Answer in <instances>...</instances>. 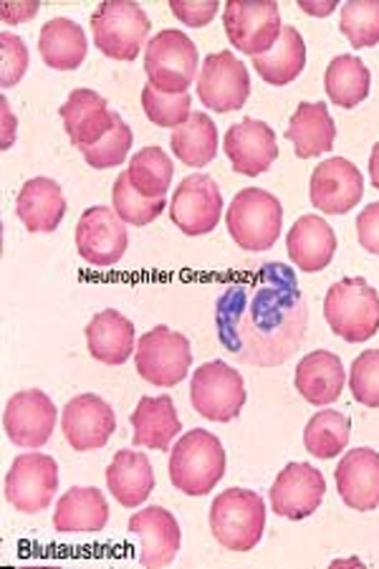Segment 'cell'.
I'll return each instance as SVG.
<instances>
[{
    "mask_svg": "<svg viewBox=\"0 0 379 569\" xmlns=\"http://www.w3.org/2000/svg\"><path fill=\"white\" fill-rule=\"evenodd\" d=\"M357 238L365 251L379 256V203H369L357 218Z\"/></svg>",
    "mask_w": 379,
    "mask_h": 569,
    "instance_id": "ee69618b",
    "label": "cell"
},
{
    "mask_svg": "<svg viewBox=\"0 0 379 569\" xmlns=\"http://www.w3.org/2000/svg\"><path fill=\"white\" fill-rule=\"evenodd\" d=\"M293 382L301 398L311 402V406H331L345 392V365H341L339 355L329 350H317L303 357L299 367H296Z\"/></svg>",
    "mask_w": 379,
    "mask_h": 569,
    "instance_id": "603a6c76",
    "label": "cell"
},
{
    "mask_svg": "<svg viewBox=\"0 0 379 569\" xmlns=\"http://www.w3.org/2000/svg\"><path fill=\"white\" fill-rule=\"evenodd\" d=\"M289 259L303 273L323 271L337 253V236L319 216H301L286 236Z\"/></svg>",
    "mask_w": 379,
    "mask_h": 569,
    "instance_id": "d4e9b609",
    "label": "cell"
},
{
    "mask_svg": "<svg viewBox=\"0 0 379 569\" xmlns=\"http://www.w3.org/2000/svg\"><path fill=\"white\" fill-rule=\"evenodd\" d=\"M127 176L129 182H132V188L140 192L142 198L157 200L168 196L174 176V164L162 147H144V150H140L132 160H129Z\"/></svg>",
    "mask_w": 379,
    "mask_h": 569,
    "instance_id": "e575fe53",
    "label": "cell"
},
{
    "mask_svg": "<svg viewBox=\"0 0 379 569\" xmlns=\"http://www.w3.org/2000/svg\"><path fill=\"white\" fill-rule=\"evenodd\" d=\"M59 114L67 127V134L73 147L87 150L112 132L114 114L109 112L107 99L91 89H73L67 102L61 104Z\"/></svg>",
    "mask_w": 379,
    "mask_h": 569,
    "instance_id": "44dd1931",
    "label": "cell"
},
{
    "mask_svg": "<svg viewBox=\"0 0 379 569\" xmlns=\"http://www.w3.org/2000/svg\"><path fill=\"white\" fill-rule=\"evenodd\" d=\"M3 428L18 448H43L57 428V406L43 390L16 392L3 410Z\"/></svg>",
    "mask_w": 379,
    "mask_h": 569,
    "instance_id": "e0dca14e",
    "label": "cell"
},
{
    "mask_svg": "<svg viewBox=\"0 0 379 569\" xmlns=\"http://www.w3.org/2000/svg\"><path fill=\"white\" fill-rule=\"evenodd\" d=\"M223 150L233 170L240 176L256 178L279 160V140L276 132L261 119L246 117L230 127L223 137Z\"/></svg>",
    "mask_w": 379,
    "mask_h": 569,
    "instance_id": "d6986e66",
    "label": "cell"
},
{
    "mask_svg": "<svg viewBox=\"0 0 379 569\" xmlns=\"http://www.w3.org/2000/svg\"><path fill=\"white\" fill-rule=\"evenodd\" d=\"M286 140L293 142V152L301 160H311L329 152L337 140V124L331 119L327 104L301 102L293 112L289 127H286Z\"/></svg>",
    "mask_w": 379,
    "mask_h": 569,
    "instance_id": "83f0119b",
    "label": "cell"
},
{
    "mask_svg": "<svg viewBox=\"0 0 379 569\" xmlns=\"http://www.w3.org/2000/svg\"><path fill=\"white\" fill-rule=\"evenodd\" d=\"M0 61H3V71H0V84L3 89L16 87L23 79L26 69H29V49L21 36L0 33Z\"/></svg>",
    "mask_w": 379,
    "mask_h": 569,
    "instance_id": "b9f144b4",
    "label": "cell"
},
{
    "mask_svg": "<svg viewBox=\"0 0 379 569\" xmlns=\"http://www.w3.org/2000/svg\"><path fill=\"white\" fill-rule=\"evenodd\" d=\"M89 355L101 365H124L137 347L134 325L117 309H104L87 327Z\"/></svg>",
    "mask_w": 379,
    "mask_h": 569,
    "instance_id": "4316f807",
    "label": "cell"
},
{
    "mask_svg": "<svg viewBox=\"0 0 379 569\" xmlns=\"http://www.w3.org/2000/svg\"><path fill=\"white\" fill-rule=\"evenodd\" d=\"M216 321L218 339L240 362L279 367L307 335L309 309L289 266L263 263L228 283Z\"/></svg>",
    "mask_w": 379,
    "mask_h": 569,
    "instance_id": "6da1fadb",
    "label": "cell"
},
{
    "mask_svg": "<svg viewBox=\"0 0 379 569\" xmlns=\"http://www.w3.org/2000/svg\"><path fill=\"white\" fill-rule=\"evenodd\" d=\"M351 423L345 412L321 410L303 428V446L311 456L329 461L337 458L349 446Z\"/></svg>",
    "mask_w": 379,
    "mask_h": 569,
    "instance_id": "d590c367",
    "label": "cell"
},
{
    "mask_svg": "<svg viewBox=\"0 0 379 569\" xmlns=\"http://www.w3.org/2000/svg\"><path fill=\"white\" fill-rule=\"evenodd\" d=\"M59 489V466L46 453L18 456L6 473V499L23 513L49 509Z\"/></svg>",
    "mask_w": 379,
    "mask_h": 569,
    "instance_id": "8fae6325",
    "label": "cell"
},
{
    "mask_svg": "<svg viewBox=\"0 0 379 569\" xmlns=\"http://www.w3.org/2000/svg\"><path fill=\"white\" fill-rule=\"evenodd\" d=\"M150 18L137 3L129 0H107L91 16L97 49L109 59L134 61L150 36Z\"/></svg>",
    "mask_w": 379,
    "mask_h": 569,
    "instance_id": "52a82bcc",
    "label": "cell"
},
{
    "mask_svg": "<svg viewBox=\"0 0 379 569\" xmlns=\"http://www.w3.org/2000/svg\"><path fill=\"white\" fill-rule=\"evenodd\" d=\"M307 67V43L303 36L293 29V26H283L281 39L263 57L253 59V69L258 71L266 84L271 87H286Z\"/></svg>",
    "mask_w": 379,
    "mask_h": 569,
    "instance_id": "1f68e13d",
    "label": "cell"
},
{
    "mask_svg": "<svg viewBox=\"0 0 379 569\" xmlns=\"http://www.w3.org/2000/svg\"><path fill=\"white\" fill-rule=\"evenodd\" d=\"M301 6V11H307V13H311V16H329L331 11H335V3H319V6H313V3H309V0H303V3H299Z\"/></svg>",
    "mask_w": 379,
    "mask_h": 569,
    "instance_id": "bcb514c9",
    "label": "cell"
},
{
    "mask_svg": "<svg viewBox=\"0 0 379 569\" xmlns=\"http://www.w3.org/2000/svg\"><path fill=\"white\" fill-rule=\"evenodd\" d=\"M198 46L188 33L164 29L144 46V71L164 94H184L198 77Z\"/></svg>",
    "mask_w": 379,
    "mask_h": 569,
    "instance_id": "8992f818",
    "label": "cell"
},
{
    "mask_svg": "<svg viewBox=\"0 0 379 569\" xmlns=\"http://www.w3.org/2000/svg\"><path fill=\"white\" fill-rule=\"evenodd\" d=\"M198 97L212 112H236L251 97V77L233 51L210 53L198 77Z\"/></svg>",
    "mask_w": 379,
    "mask_h": 569,
    "instance_id": "7c38bea8",
    "label": "cell"
},
{
    "mask_svg": "<svg viewBox=\"0 0 379 569\" xmlns=\"http://www.w3.org/2000/svg\"><path fill=\"white\" fill-rule=\"evenodd\" d=\"M170 11L178 16L184 26H190V29H202V26H208L212 18H216L218 3H212V0H206V3H190V0H172Z\"/></svg>",
    "mask_w": 379,
    "mask_h": 569,
    "instance_id": "7bdbcfd3",
    "label": "cell"
},
{
    "mask_svg": "<svg viewBox=\"0 0 379 569\" xmlns=\"http://www.w3.org/2000/svg\"><path fill=\"white\" fill-rule=\"evenodd\" d=\"M132 140H134L132 130H129V124L124 122L122 114H114L112 132H109L104 140L87 147V150H81V154H84L87 164H91L94 170L117 168V164L124 162L129 147H132Z\"/></svg>",
    "mask_w": 379,
    "mask_h": 569,
    "instance_id": "ab89813d",
    "label": "cell"
},
{
    "mask_svg": "<svg viewBox=\"0 0 379 569\" xmlns=\"http://www.w3.org/2000/svg\"><path fill=\"white\" fill-rule=\"evenodd\" d=\"M369 178H372V186L379 190V142L372 147V154H369Z\"/></svg>",
    "mask_w": 379,
    "mask_h": 569,
    "instance_id": "7dc6e473",
    "label": "cell"
},
{
    "mask_svg": "<svg viewBox=\"0 0 379 569\" xmlns=\"http://www.w3.org/2000/svg\"><path fill=\"white\" fill-rule=\"evenodd\" d=\"M16 213L31 233H53L67 216V198L57 180L31 178L16 198Z\"/></svg>",
    "mask_w": 379,
    "mask_h": 569,
    "instance_id": "cb8c5ba5",
    "label": "cell"
},
{
    "mask_svg": "<svg viewBox=\"0 0 379 569\" xmlns=\"http://www.w3.org/2000/svg\"><path fill=\"white\" fill-rule=\"evenodd\" d=\"M112 206H114V213L124 220L129 226H150L152 220L160 218V213L168 206V200L164 198H142L140 192L132 188V182H129L127 170L122 176H117L114 186H112Z\"/></svg>",
    "mask_w": 379,
    "mask_h": 569,
    "instance_id": "8d00e7d4",
    "label": "cell"
},
{
    "mask_svg": "<svg viewBox=\"0 0 379 569\" xmlns=\"http://www.w3.org/2000/svg\"><path fill=\"white\" fill-rule=\"evenodd\" d=\"M327 479L311 463H289L276 476L271 489V509L283 519L301 521L321 507Z\"/></svg>",
    "mask_w": 379,
    "mask_h": 569,
    "instance_id": "ac0fdd59",
    "label": "cell"
},
{
    "mask_svg": "<svg viewBox=\"0 0 379 569\" xmlns=\"http://www.w3.org/2000/svg\"><path fill=\"white\" fill-rule=\"evenodd\" d=\"M323 317L345 342H367L379 332V293L362 277L341 279L327 291Z\"/></svg>",
    "mask_w": 379,
    "mask_h": 569,
    "instance_id": "3957f363",
    "label": "cell"
},
{
    "mask_svg": "<svg viewBox=\"0 0 379 569\" xmlns=\"http://www.w3.org/2000/svg\"><path fill=\"white\" fill-rule=\"evenodd\" d=\"M337 491L355 511L379 507V453L372 448H351L337 466Z\"/></svg>",
    "mask_w": 379,
    "mask_h": 569,
    "instance_id": "7402d4cb",
    "label": "cell"
},
{
    "mask_svg": "<svg viewBox=\"0 0 379 569\" xmlns=\"http://www.w3.org/2000/svg\"><path fill=\"white\" fill-rule=\"evenodd\" d=\"M172 152L188 168H206L218 154V127L206 112H192L188 122L172 132Z\"/></svg>",
    "mask_w": 379,
    "mask_h": 569,
    "instance_id": "d6a6232c",
    "label": "cell"
},
{
    "mask_svg": "<svg viewBox=\"0 0 379 569\" xmlns=\"http://www.w3.org/2000/svg\"><path fill=\"white\" fill-rule=\"evenodd\" d=\"M210 529L220 547L230 552H251L266 529V503L261 493L228 489L210 507Z\"/></svg>",
    "mask_w": 379,
    "mask_h": 569,
    "instance_id": "277c9868",
    "label": "cell"
},
{
    "mask_svg": "<svg viewBox=\"0 0 379 569\" xmlns=\"http://www.w3.org/2000/svg\"><path fill=\"white\" fill-rule=\"evenodd\" d=\"M339 31L355 49L379 43V0H351L341 8Z\"/></svg>",
    "mask_w": 379,
    "mask_h": 569,
    "instance_id": "74e56055",
    "label": "cell"
},
{
    "mask_svg": "<svg viewBox=\"0 0 379 569\" xmlns=\"http://www.w3.org/2000/svg\"><path fill=\"white\" fill-rule=\"evenodd\" d=\"M349 388L365 408H379V350H367L351 362Z\"/></svg>",
    "mask_w": 379,
    "mask_h": 569,
    "instance_id": "60d3db41",
    "label": "cell"
},
{
    "mask_svg": "<svg viewBox=\"0 0 379 569\" xmlns=\"http://www.w3.org/2000/svg\"><path fill=\"white\" fill-rule=\"evenodd\" d=\"M39 51L46 67L59 71H73L84 63L89 41L84 29H81L79 23H73L71 18H51V21L43 23L41 29Z\"/></svg>",
    "mask_w": 379,
    "mask_h": 569,
    "instance_id": "4dcf8cb0",
    "label": "cell"
},
{
    "mask_svg": "<svg viewBox=\"0 0 379 569\" xmlns=\"http://www.w3.org/2000/svg\"><path fill=\"white\" fill-rule=\"evenodd\" d=\"M190 402L202 418L230 423L246 406V382L236 367L220 360L206 362L192 375Z\"/></svg>",
    "mask_w": 379,
    "mask_h": 569,
    "instance_id": "ba28073f",
    "label": "cell"
},
{
    "mask_svg": "<svg viewBox=\"0 0 379 569\" xmlns=\"http://www.w3.org/2000/svg\"><path fill=\"white\" fill-rule=\"evenodd\" d=\"M61 430L73 451H97L117 430L114 408L94 392L77 395L61 412Z\"/></svg>",
    "mask_w": 379,
    "mask_h": 569,
    "instance_id": "9a60e30c",
    "label": "cell"
},
{
    "mask_svg": "<svg viewBox=\"0 0 379 569\" xmlns=\"http://www.w3.org/2000/svg\"><path fill=\"white\" fill-rule=\"evenodd\" d=\"M311 206L327 216H345L365 196V178L347 158H329L311 172Z\"/></svg>",
    "mask_w": 379,
    "mask_h": 569,
    "instance_id": "2e32d148",
    "label": "cell"
},
{
    "mask_svg": "<svg viewBox=\"0 0 379 569\" xmlns=\"http://www.w3.org/2000/svg\"><path fill=\"white\" fill-rule=\"evenodd\" d=\"M192 352L188 337L170 327H154L137 342V372L157 388H174L188 378Z\"/></svg>",
    "mask_w": 379,
    "mask_h": 569,
    "instance_id": "9c48e42d",
    "label": "cell"
},
{
    "mask_svg": "<svg viewBox=\"0 0 379 569\" xmlns=\"http://www.w3.org/2000/svg\"><path fill=\"white\" fill-rule=\"evenodd\" d=\"M77 251L87 263L97 269H109L122 261L129 236L124 220L114 213V208L94 206L87 208L77 226Z\"/></svg>",
    "mask_w": 379,
    "mask_h": 569,
    "instance_id": "5bb4252c",
    "label": "cell"
},
{
    "mask_svg": "<svg viewBox=\"0 0 379 569\" xmlns=\"http://www.w3.org/2000/svg\"><path fill=\"white\" fill-rule=\"evenodd\" d=\"M170 451V481L188 497H206L226 476V448L208 430H190Z\"/></svg>",
    "mask_w": 379,
    "mask_h": 569,
    "instance_id": "7a4b0ae2",
    "label": "cell"
},
{
    "mask_svg": "<svg viewBox=\"0 0 379 569\" xmlns=\"http://www.w3.org/2000/svg\"><path fill=\"white\" fill-rule=\"evenodd\" d=\"M142 107L150 122L157 127H170V130H178L192 114V99L188 91L184 94H164V91L154 89L152 84L142 89Z\"/></svg>",
    "mask_w": 379,
    "mask_h": 569,
    "instance_id": "f35d334b",
    "label": "cell"
},
{
    "mask_svg": "<svg viewBox=\"0 0 379 569\" xmlns=\"http://www.w3.org/2000/svg\"><path fill=\"white\" fill-rule=\"evenodd\" d=\"M223 216V192L210 176H188L178 190H174L170 203L172 223L184 236H206L216 231Z\"/></svg>",
    "mask_w": 379,
    "mask_h": 569,
    "instance_id": "4fadbf2b",
    "label": "cell"
},
{
    "mask_svg": "<svg viewBox=\"0 0 379 569\" xmlns=\"http://www.w3.org/2000/svg\"><path fill=\"white\" fill-rule=\"evenodd\" d=\"M369 84H372V77H369V69L359 57H351V53H341L327 67V77H323V87H327V94L331 102L341 109H355L367 99Z\"/></svg>",
    "mask_w": 379,
    "mask_h": 569,
    "instance_id": "836d02e7",
    "label": "cell"
},
{
    "mask_svg": "<svg viewBox=\"0 0 379 569\" xmlns=\"http://www.w3.org/2000/svg\"><path fill=\"white\" fill-rule=\"evenodd\" d=\"M132 443L134 448H152V451H170V443L182 430L178 408L170 395L160 398H142L132 412Z\"/></svg>",
    "mask_w": 379,
    "mask_h": 569,
    "instance_id": "484cf974",
    "label": "cell"
},
{
    "mask_svg": "<svg viewBox=\"0 0 379 569\" xmlns=\"http://www.w3.org/2000/svg\"><path fill=\"white\" fill-rule=\"evenodd\" d=\"M39 13V3H23L16 6V11L11 8V3L3 6V21L6 23H18V21H29L31 16Z\"/></svg>",
    "mask_w": 379,
    "mask_h": 569,
    "instance_id": "f6af8a7d",
    "label": "cell"
},
{
    "mask_svg": "<svg viewBox=\"0 0 379 569\" xmlns=\"http://www.w3.org/2000/svg\"><path fill=\"white\" fill-rule=\"evenodd\" d=\"M107 486L124 509H137L154 489L150 458L137 451H119L107 468Z\"/></svg>",
    "mask_w": 379,
    "mask_h": 569,
    "instance_id": "f1b7e54d",
    "label": "cell"
},
{
    "mask_svg": "<svg viewBox=\"0 0 379 569\" xmlns=\"http://www.w3.org/2000/svg\"><path fill=\"white\" fill-rule=\"evenodd\" d=\"M109 521V503L104 493L94 486H81L69 489L57 503L53 511V529L63 531H101Z\"/></svg>",
    "mask_w": 379,
    "mask_h": 569,
    "instance_id": "f546056e",
    "label": "cell"
},
{
    "mask_svg": "<svg viewBox=\"0 0 379 569\" xmlns=\"http://www.w3.org/2000/svg\"><path fill=\"white\" fill-rule=\"evenodd\" d=\"M129 531L140 539L142 567H168L180 552V525L168 509L147 507L129 517Z\"/></svg>",
    "mask_w": 379,
    "mask_h": 569,
    "instance_id": "ffe728a7",
    "label": "cell"
},
{
    "mask_svg": "<svg viewBox=\"0 0 379 569\" xmlns=\"http://www.w3.org/2000/svg\"><path fill=\"white\" fill-rule=\"evenodd\" d=\"M226 226L243 251H268L281 236L283 206L268 190L246 188L228 206Z\"/></svg>",
    "mask_w": 379,
    "mask_h": 569,
    "instance_id": "5b68a950",
    "label": "cell"
},
{
    "mask_svg": "<svg viewBox=\"0 0 379 569\" xmlns=\"http://www.w3.org/2000/svg\"><path fill=\"white\" fill-rule=\"evenodd\" d=\"M223 29L228 41L240 53L263 57L281 39V11L279 3H248V0H228L223 8Z\"/></svg>",
    "mask_w": 379,
    "mask_h": 569,
    "instance_id": "30bf717a",
    "label": "cell"
}]
</instances>
